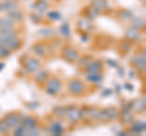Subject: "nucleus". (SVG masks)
<instances>
[{
  "mask_svg": "<svg viewBox=\"0 0 146 136\" xmlns=\"http://www.w3.org/2000/svg\"><path fill=\"white\" fill-rule=\"evenodd\" d=\"M68 89H70V92H72L73 95H80L82 92L84 91L85 85L82 83L80 80L74 79V80H72L70 83V86H68Z\"/></svg>",
  "mask_w": 146,
  "mask_h": 136,
  "instance_id": "f257e3e1",
  "label": "nucleus"
},
{
  "mask_svg": "<svg viewBox=\"0 0 146 136\" xmlns=\"http://www.w3.org/2000/svg\"><path fill=\"white\" fill-rule=\"evenodd\" d=\"M60 89H61V83H60V80L56 79V78L50 79L48 86H46V91H48L49 94L55 95V94H57V91H58Z\"/></svg>",
  "mask_w": 146,
  "mask_h": 136,
  "instance_id": "f03ea898",
  "label": "nucleus"
},
{
  "mask_svg": "<svg viewBox=\"0 0 146 136\" xmlns=\"http://www.w3.org/2000/svg\"><path fill=\"white\" fill-rule=\"evenodd\" d=\"M62 55H63V57H65L66 60L71 61V62H73V61H77V60H78V58H79L78 52H77L76 50H73L72 48H66L65 50H63Z\"/></svg>",
  "mask_w": 146,
  "mask_h": 136,
  "instance_id": "7ed1b4c3",
  "label": "nucleus"
},
{
  "mask_svg": "<svg viewBox=\"0 0 146 136\" xmlns=\"http://www.w3.org/2000/svg\"><path fill=\"white\" fill-rule=\"evenodd\" d=\"M40 67V63L38 60H35V58H27L26 60V68L28 69L29 72H35L38 68Z\"/></svg>",
  "mask_w": 146,
  "mask_h": 136,
  "instance_id": "20e7f679",
  "label": "nucleus"
},
{
  "mask_svg": "<svg viewBox=\"0 0 146 136\" xmlns=\"http://www.w3.org/2000/svg\"><path fill=\"white\" fill-rule=\"evenodd\" d=\"M20 119H21V117H18V116L16 117L15 114H9L4 120L6 121L9 126H12V128H13V126H17V124H18V121H20Z\"/></svg>",
  "mask_w": 146,
  "mask_h": 136,
  "instance_id": "39448f33",
  "label": "nucleus"
},
{
  "mask_svg": "<svg viewBox=\"0 0 146 136\" xmlns=\"http://www.w3.org/2000/svg\"><path fill=\"white\" fill-rule=\"evenodd\" d=\"M35 124H36V121H35V119L33 117H27V118H25V120H23L25 129H34Z\"/></svg>",
  "mask_w": 146,
  "mask_h": 136,
  "instance_id": "423d86ee",
  "label": "nucleus"
},
{
  "mask_svg": "<svg viewBox=\"0 0 146 136\" xmlns=\"http://www.w3.org/2000/svg\"><path fill=\"white\" fill-rule=\"evenodd\" d=\"M100 68H101V63H100L99 61H94L93 63H90V65L88 66L86 71L90 72V73H98V72L100 71Z\"/></svg>",
  "mask_w": 146,
  "mask_h": 136,
  "instance_id": "0eeeda50",
  "label": "nucleus"
},
{
  "mask_svg": "<svg viewBox=\"0 0 146 136\" xmlns=\"http://www.w3.org/2000/svg\"><path fill=\"white\" fill-rule=\"evenodd\" d=\"M12 20L10 17H4V18H0V28L4 29V28H11L12 26Z\"/></svg>",
  "mask_w": 146,
  "mask_h": 136,
  "instance_id": "6e6552de",
  "label": "nucleus"
},
{
  "mask_svg": "<svg viewBox=\"0 0 146 136\" xmlns=\"http://www.w3.org/2000/svg\"><path fill=\"white\" fill-rule=\"evenodd\" d=\"M33 51L36 53V55H39V56H43L44 55V46L43 45H40V44H36L33 46Z\"/></svg>",
  "mask_w": 146,
  "mask_h": 136,
  "instance_id": "1a4fd4ad",
  "label": "nucleus"
},
{
  "mask_svg": "<svg viewBox=\"0 0 146 136\" xmlns=\"http://www.w3.org/2000/svg\"><path fill=\"white\" fill-rule=\"evenodd\" d=\"M105 112H106V116H107L108 119H115L117 117V111L115 108H108V110H106Z\"/></svg>",
  "mask_w": 146,
  "mask_h": 136,
  "instance_id": "9d476101",
  "label": "nucleus"
},
{
  "mask_svg": "<svg viewBox=\"0 0 146 136\" xmlns=\"http://www.w3.org/2000/svg\"><path fill=\"white\" fill-rule=\"evenodd\" d=\"M46 77H48V72L42 71V72H40V73L36 74V77H35V80L38 81V83H43V79L45 80V79H46Z\"/></svg>",
  "mask_w": 146,
  "mask_h": 136,
  "instance_id": "9b49d317",
  "label": "nucleus"
},
{
  "mask_svg": "<svg viewBox=\"0 0 146 136\" xmlns=\"http://www.w3.org/2000/svg\"><path fill=\"white\" fill-rule=\"evenodd\" d=\"M10 126L7 125L5 120H0V133H7Z\"/></svg>",
  "mask_w": 146,
  "mask_h": 136,
  "instance_id": "f8f14e48",
  "label": "nucleus"
},
{
  "mask_svg": "<svg viewBox=\"0 0 146 136\" xmlns=\"http://www.w3.org/2000/svg\"><path fill=\"white\" fill-rule=\"evenodd\" d=\"M119 16L122 17L123 20H128V18H131V17H133V15H131L129 11H127V10L121 11V12H119Z\"/></svg>",
  "mask_w": 146,
  "mask_h": 136,
  "instance_id": "ddd939ff",
  "label": "nucleus"
},
{
  "mask_svg": "<svg viewBox=\"0 0 146 136\" xmlns=\"http://www.w3.org/2000/svg\"><path fill=\"white\" fill-rule=\"evenodd\" d=\"M35 6L39 9V10H45L48 7V4L44 1V0H38V3L35 4Z\"/></svg>",
  "mask_w": 146,
  "mask_h": 136,
  "instance_id": "4468645a",
  "label": "nucleus"
},
{
  "mask_svg": "<svg viewBox=\"0 0 146 136\" xmlns=\"http://www.w3.org/2000/svg\"><path fill=\"white\" fill-rule=\"evenodd\" d=\"M10 16H11V17H16V21H21V20H22V15H21L20 12H17L16 10H15V12L10 13Z\"/></svg>",
  "mask_w": 146,
  "mask_h": 136,
  "instance_id": "2eb2a0df",
  "label": "nucleus"
}]
</instances>
